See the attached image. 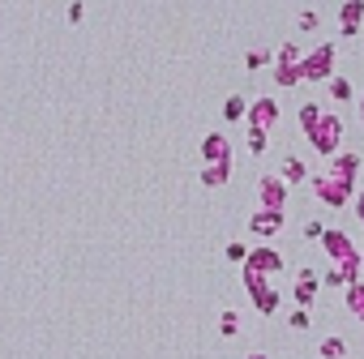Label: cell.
<instances>
[{
  "label": "cell",
  "mask_w": 364,
  "mask_h": 359,
  "mask_svg": "<svg viewBox=\"0 0 364 359\" xmlns=\"http://www.w3.org/2000/svg\"><path fill=\"white\" fill-rule=\"evenodd\" d=\"M309 141L318 146L322 154H334V146H338V120H334V116H322L318 124L309 128Z\"/></svg>",
  "instance_id": "cell-1"
},
{
  "label": "cell",
  "mask_w": 364,
  "mask_h": 359,
  "mask_svg": "<svg viewBox=\"0 0 364 359\" xmlns=\"http://www.w3.org/2000/svg\"><path fill=\"white\" fill-rule=\"evenodd\" d=\"M330 60H334V47L326 43V47H318L313 56L300 64V77L304 82H322V77H330Z\"/></svg>",
  "instance_id": "cell-2"
},
{
  "label": "cell",
  "mask_w": 364,
  "mask_h": 359,
  "mask_svg": "<svg viewBox=\"0 0 364 359\" xmlns=\"http://www.w3.org/2000/svg\"><path fill=\"white\" fill-rule=\"evenodd\" d=\"M275 120H279V103L275 98H257L249 107V128H257V133H266Z\"/></svg>",
  "instance_id": "cell-3"
},
{
  "label": "cell",
  "mask_w": 364,
  "mask_h": 359,
  "mask_svg": "<svg viewBox=\"0 0 364 359\" xmlns=\"http://www.w3.org/2000/svg\"><path fill=\"white\" fill-rule=\"evenodd\" d=\"M261 210H283V197H287V189H283V180L279 175H261Z\"/></svg>",
  "instance_id": "cell-4"
},
{
  "label": "cell",
  "mask_w": 364,
  "mask_h": 359,
  "mask_svg": "<svg viewBox=\"0 0 364 359\" xmlns=\"http://www.w3.org/2000/svg\"><path fill=\"white\" fill-rule=\"evenodd\" d=\"M202 159H206V163H232L227 133H210V137L202 141Z\"/></svg>",
  "instance_id": "cell-5"
},
{
  "label": "cell",
  "mask_w": 364,
  "mask_h": 359,
  "mask_svg": "<svg viewBox=\"0 0 364 359\" xmlns=\"http://www.w3.org/2000/svg\"><path fill=\"white\" fill-rule=\"evenodd\" d=\"M283 261H279V252L275 248H253L249 252V261H245V270H253V274H275Z\"/></svg>",
  "instance_id": "cell-6"
},
{
  "label": "cell",
  "mask_w": 364,
  "mask_h": 359,
  "mask_svg": "<svg viewBox=\"0 0 364 359\" xmlns=\"http://www.w3.org/2000/svg\"><path fill=\"white\" fill-rule=\"evenodd\" d=\"M279 227H283V210H257V214L249 218V231H253V236H275Z\"/></svg>",
  "instance_id": "cell-7"
},
{
  "label": "cell",
  "mask_w": 364,
  "mask_h": 359,
  "mask_svg": "<svg viewBox=\"0 0 364 359\" xmlns=\"http://www.w3.org/2000/svg\"><path fill=\"white\" fill-rule=\"evenodd\" d=\"M356 167H360L356 154H338L334 167H330V175H334V180H343V184H352V180H356Z\"/></svg>",
  "instance_id": "cell-8"
},
{
  "label": "cell",
  "mask_w": 364,
  "mask_h": 359,
  "mask_svg": "<svg viewBox=\"0 0 364 359\" xmlns=\"http://www.w3.org/2000/svg\"><path fill=\"white\" fill-rule=\"evenodd\" d=\"M227 175H232V163H206L202 184H206V189H218V184H227Z\"/></svg>",
  "instance_id": "cell-9"
},
{
  "label": "cell",
  "mask_w": 364,
  "mask_h": 359,
  "mask_svg": "<svg viewBox=\"0 0 364 359\" xmlns=\"http://www.w3.org/2000/svg\"><path fill=\"white\" fill-rule=\"evenodd\" d=\"M360 17H364V0H347V5H343V30L347 35H356Z\"/></svg>",
  "instance_id": "cell-10"
},
{
  "label": "cell",
  "mask_w": 364,
  "mask_h": 359,
  "mask_svg": "<svg viewBox=\"0 0 364 359\" xmlns=\"http://www.w3.org/2000/svg\"><path fill=\"white\" fill-rule=\"evenodd\" d=\"M313 295H318V278H313V274L304 270V274H300V282H296V299L309 308V304H313Z\"/></svg>",
  "instance_id": "cell-11"
},
{
  "label": "cell",
  "mask_w": 364,
  "mask_h": 359,
  "mask_svg": "<svg viewBox=\"0 0 364 359\" xmlns=\"http://www.w3.org/2000/svg\"><path fill=\"white\" fill-rule=\"evenodd\" d=\"M240 116H249V103H245V98H227V103H223V120L232 124V120H240Z\"/></svg>",
  "instance_id": "cell-12"
},
{
  "label": "cell",
  "mask_w": 364,
  "mask_h": 359,
  "mask_svg": "<svg viewBox=\"0 0 364 359\" xmlns=\"http://www.w3.org/2000/svg\"><path fill=\"white\" fill-rule=\"evenodd\" d=\"M283 180H287V184H300V180H304V163L300 159H287L283 163Z\"/></svg>",
  "instance_id": "cell-13"
},
{
  "label": "cell",
  "mask_w": 364,
  "mask_h": 359,
  "mask_svg": "<svg viewBox=\"0 0 364 359\" xmlns=\"http://www.w3.org/2000/svg\"><path fill=\"white\" fill-rule=\"evenodd\" d=\"M82 17H86V5H82V0H73V5L64 9V21L69 26H82Z\"/></svg>",
  "instance_id": "cell-14"
},
{
  "label": "cell",
  "mask_w": 364,
  "mask_h": 359,
  "mask_svg": "<svg viewBox=\"0 0 364 359\" xmlns=\"http://www.w3.org/2000/svg\"><path fill=\"white\" fill-rule=\"evenodd\" d=\"M343 351H347V342H343V338H330V342H322V355H326V359H338Z\"/></svg>",
  "instance_id": "cell-15"
},
{
  "label": "cell",
  "mask_w": 364,
  "mask_h": 359,
  "mask_svg": "<svg viewBox=\"0 0 364 359\" xmlns=\"http://www.w3.org/2000/svg\"><path fill=\"white\" fill-rule=\"evenodd\" d=\"M318 120H322V112L313 107V103H309V107H300V124H304V133H309V128L318 124Z\"/></svg>",
  "instance_id": "cell-16"
},
{
  "label": "cell",
  "mask_w": 364,
  "mask_h": 359,
  "mask_svg": "<svg viewBox=\"0 0 364 359\" xmlns=\"http://www.w3.org/2000/svg\"><path fill=\"white\" fill-rule=\"evenodd\" d=\"M218 329H223V338H232V333L240 329V317H236V313H223V321H218Z\"/></svg>",
  "instance_id": "cell-17"
},
{
  "label": "cell",
  "mask_w": 364,
  "mask_h": 359,
  "mask_svg": "<svg viewBox=\"0 0 364 359\" xmlns=\"http://www.w3.org/2000/svg\"><path fill=\"white\" fill-rule=\"evenodd\" d=\"M227 261H249V248L245 244H227Z\"/></svg>",
  "instance_id": "cell-18"
},
{
  "label": "cell",
  "mask_w": 364,
  "mask_h": 359,
  "mask_svg": "<svg viewBox=\"0 0 364 359\" xmlns=\"http://www.w3.org/2000/svg\"><path fill=\"white\" fill-rule=\"evenodd\" d=\"M249 150H253V154H261V150H266V133H257V128H249Z\"/></svg>",
  "instance_id": "cell-19"
},
{
  "label": "cell",
  "mask_w": 364,
  "mask_h": 359,
  "mask_svg": "<svg viewBox=\"0 0 364 359\" xmlns=\"http://www.w3.org/2000/svg\"><path fill=\"white\" fill-rule=\"evenodd\" d=\"M266 60H270V56H266V51H249V56H245V69H261Z\"/></svg>",
  "instance_id": "cell-20"
},
{
  "label": "cell",
  "mask_w": 364,
  "mask_h": 359,
  "mask_svg": "<svg viewBox=\"0 0 364 359\" xmlns=\"http://www.w3.org/2000/svg\"><path fill=\"white\" fill-rule=\"evenodd\" d=\"M291 329H309V313L300 308V313H291Z\"/></svg>",
  "instance_id": "cell-21"
},
{
  "label": "cell",
  "mask_w": 364,
  "mask_h": 359,
  "mask_svg": "<svg viewBox=\"0 0 364 359\" xmlns=\"http://www.w3.org/2000/svg\"><path fill=\"white\" fill-rule=\"evenodd\" d=\"M334 98L347 103V98H352V82H334Z\"/></svg>",
  "instance_id": "cell-22"
},
{
  "label": "cell",
  "mask_w": 364,
  "mask_h": 359,
  "mask_svg": "<svg viewBox=\"0 0 364 359\" xmlns=\"http://www.w3.org/2000/svg\"><path fill=\"white\" fill-rule=\"evenodd\" d=\"M279 60H283V64H296V60H300V51H296V47H283V51H279Z\"/></svg>",
  "instance_id": "cell-23"
},
{
  "label": "cell",
  "mask_w": 364,
  "mask_h": 359,
  "mask_svg": "<svg viewBox=\"0 0 364 359\" xmlns=\"http://www.w3.org/2000/svg\"><path fill=\"white\" fill-rule=\"evenodd\" d=\"M300 30H318V13H300Z\"/></svg>",
  "instance_id": "cell-24"
},
{
  "label": "cell",
  "mask_w": 364,
  "mask_h": 359,
  "mask_svg": "<svg viewBox=\"0 0 364 359\" xmlns=\"http://www.w3.org/2000/svg\"><path fill=\"white\" fill-rule=\"evenodd\" d=\"M249 359H266V355H249Z\"/></svg>",
  "instance_id": "cell-25"
},
{
  "label": "cell",
  "mask_w": 364,
  "mask_h": 359,
  "mask_svg": "<svg viewBox=\"0 0 364 359\" xmlns=\"http://www.w3.org/2000/svg\"><path fill=\"white\" fill-rule=\"evenodd\" d=\"M360 321H364V308H360Z\"/></svg>",
  "instance_id": "cell-26"
}]
</instances>
